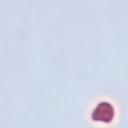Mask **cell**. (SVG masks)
Instances as JSON below:
<instances>
[{
  "label": "cell",
  "instance_id": "1",
  "mask_svg": "<svg viewBox=\"0 0 128 128\" xmlns=\"http://www.w3.org/2000/svg\"><path fill=\"white\" fill-rule=\"evenodd\" d=\"M91 117L96 122L109 123L114 117V107L106 101L99 102L93 109Z\"/></svg>",
  "mask_w": 128,
  "mask_h": 128
}]
</instances>
